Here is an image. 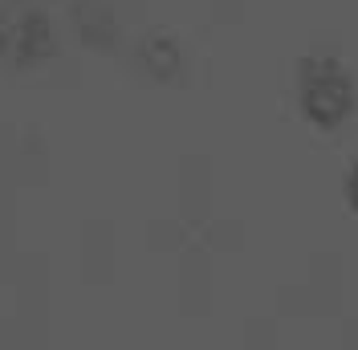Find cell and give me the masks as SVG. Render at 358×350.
Wrapping results in <instances>:
<instances>
[{"mask_svg":"<svg viewBox=\"0 0 358 350\" xmlns=\"http://www.w3.org/2000/svg\"><path fill=\"white\" fill-rule=\"evenodd\" d=\"M297 102H301V114L317 131H334L355 114L358 90L334 57L317 53V57H306L297 66Z\"/></svg>","mask_w":358,"mask_h":350,"instance_id":"cell-1","label":"cell"},{"mask_svg":"<svg viewBox=\"0 0 358 350\" xmlns=\"http://www.w3.org/2000/svg\"><path fill=\"white\" fill-rule=\"evenodd\" d=\"M346 204L358 212V163L350 167V175H346Z\"/></svg>","mask_w":358,"mask_h":350,"instance_id":"cell-2","label":"cell"}]
</instances>
